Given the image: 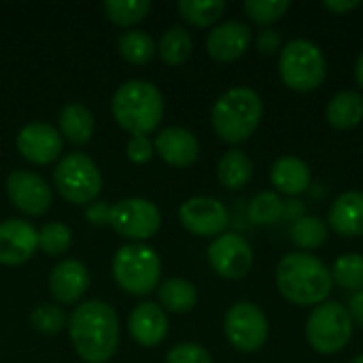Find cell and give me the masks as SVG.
<instances>
[{
    "instance_id": "obj_1",
    "label": "cell",
    "mask_w": 363,
    "mask_h": 363,
    "mask_svg": "<svg viewBox=\"0 0 363 363\" xmlns=\"http://www.w3.org/2000/svg\"><path fill=\"white\" fill-rule=\"evenodd\" d=\"M68 334L85 363H106L119 347V317L102 300H85L68 317Z\"/></svg>"
},
{
    "instance_id": "obj_2",
    "label": "cell",
    "mask_w": 363,
    "mask_h": 363,
    "mask_svg": "<svg viewBox=\"0 0 363 363\" xmlns=\"http://www.w3.org/2000/svg\"><path fill=\"white\" fill-rule=\"evenodd\" d=\"M274 283L283 300L294 306H319L330 300L334 281L323 259L313 253L291 251L281 257Z\"/></svg>"
},
{
    "instance_id": "obj_3",
    "label": "cell",
    "mask_w": 363,
    "mask_h": 363,
    "mask_svg": "<svg viewBox=\"0 0 363 363\" xmlns=\"http://www.w3.org/2000/svg\"><path fill=\"white\" fill-rule=\"evenodd\" d=\"M262 119L264 100L253 87L247 85L230 87L215 100L211 108V123L215 134L232 147L247 143L257 132Z\"/></svg>"
},
{
    "instance_id": "obj_4",
    "label": "cell",
    "mask_w": 363,
    "mask_h": 363,
    "mask_svg": "<svg viewBox=\"0 0 363 363\" xmlns=\"http://www.w3.org/2000/svg\"><path fill=\"white\" fill-rule=\"evenodd\" d=\"M111 108L119 128L132 136H147L164 119V96L151 81L130 79L117 87Z\"/></svg>"
},
{
    "instance_id": "obj_5",
    "label": "cell",
    "mask_w": 363,
    "mask_h": 363,
    "mask_svg": "<svg viewBox=\"0 0 363 363\" xmlns=\"http://www.w3.org/2000/svg\"><path fill=\"white\" fill-rule=\"evenodd\" d=\"M279 77L291 91H315L328 79L325 53L308 38H291L279 53Z\"/></svg>"
},
{
    "instance_id": "obj_6",
    "label": "cell",
    "mask_w": 363,
    "mask_h": 363,
    "mask_svg": "<svg viewBox=\"0 0 363 363\" xmlns=\"http://www.w3.org/2000/svg\"><path fill=\"white\" fill-rule=\"evenodd\" d=\"M162 262L153 247L130 242L117 249L113 257V279L130 296H149L160 287Z\"/></svg>"
},
{
    "instance_id": "obj_7",
    "label": "cell",
    "mask_w": 363,
    "mask_h": 363,
    "mask_svg": "<svg viewBox=\"0 0 363 363\" xmlns=\"http://www.w3.org/2000/svg\"><path fill=\"white\" fill-rule=\"evenodd\" d=\"M353 321L345 304L328 300L315 306L306 319V342L319 355L342 353L353 338Z\"/></svg>"
},
{
    "instance_id": "obj_8",
    "label": "cell",
    "mask_w": 363,
    "mask_h": 363,
    "mask_svg": "<svg viewBox=\"0 0 363 363\" xmlns=\"http://www.w3.org/2000/svg\"><path fill=\"white\" fill-rule=\"evenodd\" d=\"M53 185L70 204H91L102 191V172L89 155L72 151L57 162Z\"/></svg>"
},
{
    "instance_id": "obj_9",
    "label": "cell",
    "mask_w": 363,
    "mask_h": 363,
    "mask_svg": "<svg viewBox=\"0 0 363 363\" xmlns=\"http://www.w3.org/2000/svg\"><path fill=\"white\" fill-rule=\"evenodd\" d=\"M223 332L236 351L257 353L270 338V321L255 302L240 300L228 308L223 317Z\"/></svg>"
},
{
    "instance_id": "obj_10",
    "label": "cell",
    "mask_w": 363,
    "mask_h": 363,
    "mask_svg": "<svg viewBox=\"0 0 363 363\" xmlns=\"http://www.w3.org/2000/svg\"><path fill=\"white\" fill-rule=\"evenodd\" d=\"M108 225L119 236L143 242L157 234L162 225V213L147 198H123L111 204Z\"/></svg>"
},
{
    "instance_id": "obj_11",
    "label": "cell",
    "mask_w": 363,
    "mask_h": 363,
    "mask_svg": "<svg viewBox=\"0 0 363 363\" xmlns=\"http://www.w3.org/2000/svg\"><path fill=\"white\" fill-rule=\"evenodd\" d=\"M206 257H208V266L213 268V272L221 279L228 281H240L245 279L255 262V253L251 242L234 232H225L217 238H213V242L206 249Z\"/></svg>"
},
{
    "instance_id": "obj_12",
    "label": "cell",
    "mask_w": 363,
    "mask_h": 363,
    "mask_svg": "<svg viewBox=\"0 0 363 363\" xmlns=\"http://www.w3.org/2000/svg\"><path fill=\"white\" fill-rule=\"evenodd\" d=\"M179 221L194 236L217 238L225 234L230 225V213H228V206L217 198L194 196L181 204Z\"/></svg>"
},
{
    "instance_id": "obj_13",
    "label": "cell",
    "mask_w": 363,
    "mask_h": 363,
    "mask_svg": "<svg viewBox=\"0 0 363 363\" xmlns=\"http://www.w3.org/2000/svg\"><path fill=\"white\" fill-rule=\"evenodd\" d=\"M4 189L11 204L28 217L45 215L53 202L51 185L32 170H13L4 181Z\"/></svg>"
},
{
    "instance_id": "obj_14",
    "label": "cell",
    "mask_w": 363,
    "mask_h": 363,
    "mask_svg": "<svg viewBox=\"0 0 363 363\" xmlns=\"http://www.w3.org/2000/svg\"><path fill=\"white\" fill-rule=\"evenodd\" d=\"M15 143H17V151L21 153V157L36 166H47L55 162L64 149L62 134L53 125L43 123V121L26 123L19 130Z\"/></svg>"
},
{
    "instance_id": "obj_15",
    "label": "cell",
    "mask_w": 363,
    "mask_h": 363,
    "mask_svg": "<svg viewBox=\"0 0 363 363\" xmlns=\"http://www.w3.org/2000/svg\"><path fill=\"white\" fill-rule=\"evenodd\" d=\"M253 40L251 28L240 19H228L217 23L206 34V53L215 62H236L242 57Z\"/></svg>"
},
{
    "instance_id": "obj_16",
    "label": "cell",
    "mask_w": 363,
    "mask_h": 363,
    "mask_svg": "<svg viewBox=\"0 0 363 363\" xmlns=\"http://www.w3.org/2000/svg\"><path fill=\"white\" fill-rule=\"evenodd\" d=\"M38 249V230L23 219H6L0 223V264L21 266Z\"/></svg>"
},
{
    "instance_id": "obj_17",
    "label": "cell",
    "mask_w": 363,
    "mask_h": 363,
    "mask_svg": "<svg viewBox=\"0 0 363 363\" xmlns=\"http://www.w3.org/2000/svg\"><path fill=\"white\" fill-rule=\"evenodd\" d=\"M89 289V270L79 259H62L49 274V291L60 304H77Z\"/></svg>"
},
{
    "instance_id": "obj_18",
    "label": "cell",
    "mask_w": 363,
    "mask_h": 363,
    "mask_svg": "<svg viewBox=\"0 0 363 363\" xmlns=\"http://www.w3.org/2000/svg\"><path fill=\"white\" fill-rule=\"evenodd\" d=\"M153 147H155V153L166 164H170L174 168H187L200 155V143H198L196 134L189 132L187 128H179V125L164 128L155 136Z\"/></svg>"
},
{
    "instance_id": "obj_19",
    "label": "cell",
    "mask_w": 363,
    "mask_h": 363,
    "mask_svg": "<svg viewBox=\"0 0 363 363\" xmlns=\"http://www.w3.org/2000/svg\"><path fill=\"white\" fill-rule=\"evenodd\" d=\"M128 330L136 345L157 347L166 340V336L170 332L168 315L162 306H157L153 302H143L130 313Z\"/></svg>"
},
{
    "instance_id": "obj_20",
    "label": "cell",
    "mask_w": 363,
    "mask_h": 363,
    "mask_svg": "<svg viewBox=\"0 0 363 363\" xmlns=\"http://www.w3.org/2000/svg\"><path fill=\"white\" fill-rule=\"evenodd\" d=\"M270 183L279 196L298 198L313 187V170L302 157L283 155L270 166Z\"/></svg>"
},
{
    "instance_id": "obj_21",
    "label": "cell",
    "mask_w": 363,
    "mask_h": 363,
    "mask_svg": "<svg viewBox=\"0 0 363 363\" xmlns=\"http://www.w3.org/2000/svg\"><path fill=\"white\" fill-rule=\"evenodd\" d=\"M328 228L340 238L363 236V191L340 194L328 211Z\"/></svg>"
},
{
    "instance_id": "obj_22",
    "label": "cell",
    "mask_w": 363,
    "mask_h": 363,
    "mask_svg": "<svg viewBox=\"0 0 363 363\" xmlns=\"http://www.w3.org/2000/svg\"><path fill=\"white\" fill-rule=\"evenodd\" d=\"M325 121L338 130L347 132L363 121V94L355 89H342L330 98L325 106Z\"/></svg>"
},
{
    "instance_id": "obj_23",
    "label": "cell",
    "mask_w": 363,
    "mask_h": 363,
    "mask_svg": "<svg viewBox=\"0 0 363 363\" xmlns=\"http://www.w3.org/2000/svg\"><path fill=\"white\" fill-rule=\"evenodd\" d=\"M251 179H253V162L242 149L232 147L221 155L217 164V181L221 183V187L230 191H238L247 187Z\"/></svg>"
},
{
    "instance_id": "obj_24",
    "label": "cell",
    "mask_w": 363,
    "mask_h": 363,
    "mask_svg": "<svg viewBox=\"0 0 363 363\" xmlns=\"http://www.w3.org/2000/svg\"><path fill=\"white\" fill-rule=\"evenodd\" d=\"M57 121H60L62 138H68L72 145H87L96 128L91 111L79 102H68L60 111Z\"/></svg>"
},
{
    "instance_id": "obj_25",
    "label": "cell",
    "mask_w": 363,
    "mask_h": 363,
    "mask_svg": "<svg viewBox=\"0 0 363 363\" xmlns=\"http://www.w3.org/2000/svg\"><path fill=\"white\" fill-rule=\"evenodd\" d=\"M328 236H330L328 221L317 215H304L302 219H298L289 225L291 245L304 253H313V251L321 249L328 242Z\"/></svg>"
},
{
    "instance_id": "obj_26",
    "label": "cell",
    "mask_w": 363,
    "mask_h": 363,
    "mask_svg": "<svg viewBox=\"0 0 363 363\" xmlns=\"http://www.w3.org/2000/svg\"><path fill=\"white\" fill-rule=\"evenodd\" d=\"M157 300L164 311L174 315H185L198 304V289L185 279H168L157 287Z\"/></svg>"
},
{
    "instance_id": "obj_27",
    "label": "cell",
    "mask_w": 363,
    "mask_h": 363,
    "mask_svg": "<svg viewBox=\"0 0 363 363\" xmlns=\"http://www.w3.org/2000/svg\"><path fill=\"white\" fill-rule=\"evenodd\" d=\"M194 51V40L191 34L183 26H172L166 30L157 43V55L168 64V66H179L189 60Z\"/></svg>"
},
{
    "instance_id": "obj_28",
    "label": "cell",
    "mask_w": 363,
    "mask_h": 363,
    "mask_svg": "<svg viewBox=\"0 0 363 363\" xmlns=\"http://www.w3.org/2000/svg\"><path fill=\"white\" fill-rule=\"evenodd\" d=\"M117 49L121 57L130 64H147L157 53V45L145 30H128L117 38Z\"/></svg>"
},
{
    "instance_id": "obj_29",
    "label": "cell",
    "mask_w": 363,
    "mask_h": 363,
    "mask_svg": "<svg viewBox=\"0 0 363 363\" xmlns=\"http://www.w3.org/2000/svg\"><path fill=\"white\" fill-rule=\"evenodd\" d=\"M225 6L228 4L223 0H181L179 13L191 26L208 28L221 19V15L225 13Z\"/></svg>"
},
{
    "instance_id": "obj_30",
    "label": "cell",
    "mask_w": 363,
    "mask_h": 363,
    "mask_svg": "<svg viewBox=\"0 0 363 363\" xmlns=\"http://www.w3.org/2000/svg\"><path fill=\"white\" fill-rule=\"evenodd\" d=\"M334 285L347 291H362L363 289V255L359 253H345L340 255L334 266L330 268Z\"/></svg>"
},
{
    "instance_id": "obj_31",
    "label": "cell",
    "mask_w": 363,
    "mask_h": 363,
    "mask_svg": "<svg viewBox=\"0 0 363 363\" xmlns=\"http://www.w3.org/2000/svg\"><path fill=\"white\" fill-rule=\"evenodd\" d=\"M102 11L113 23L130 28L149 15L151 2L149 0H106L102 4Z\"/></svg>"
},
{
    "instance_id": "obj_32",
    "label": "cell",
    "mask_w": 363,
    "mask_h": 363,
    "mask_svg": "<svg viewBox=\"0 0 363 363\" xmlns=\"http://www.w3.org/2000/svg\"><path fill=\"white\" fill-rule=\"evenodd\" d=\"M285 200L277 191H262L249 202V221L255 225H274L283 221Z\"/></svg>"
},
{
    "instance_id": "obj_33",
    "label": "cell",
    "mask_w": 363,
    "mask_h": 363,
    "mask_svg": "<svg viewBox=\"0 0 363 363\" xmlns=\"http://www.w3.org/2000/svg\"><path fill=\"white\" fill-rule=\"evenodd\" d=\"M289 9H291L289 0H247L242 4L247 17L262 28H272L277 21H281L287 15Z\"/></svg>"
},
{
    "instance_id": "obj_34",
    "label": "cell",
    "mask_w": 363,
    "mask_h": 363,
    "mask_svg": "<svg viewBox=\"0 0 363 363\" xmlns=\"http://www.w3.org/2000/svg\"><path fill=\"white\" fill-rule=\"evenodd\" d=\"M72 245V232L68 225L60 223V221H51L45 223L38 230V249L51 257H60L64 255Z\"/></svg>"
},
{
    "instance_id": "obj_35",
    "label": "cell",
    "mask_w": 363,
    "mask_h": 363,
    "mask_svg": "<svg viewBox=\"0 0 363 363\" xmlns=\"http://www.w3.org/2000/svg\"><path fill=\"white\" fill-rule=\"evenodd\" d=\"M30 323L36 332L40 334H57L64 328H68V315L60 308V306H51V304H40L32 311L30 315Z\"/></svg>"
},
{
    "instance_id": "obj_36",
    "label": "cell",
    "mask_w": 363,
    "mask_h": 363,
    "mask_svg": "<svg viewBox=\"0 0 363 363\" xmlns=\"http://www.w3.org/2000/svg\"><path fill=\"white\" fill-rule=\"evenodd\" d=\"M166 363H213V357L202 345L181 342L168 351Z\"/></svg>"
},
{
    "instance_id": "obj_37",
    "label": "cell",
    "mask_w": 363,
    "mask_h": 363,
    "mask_svg": "<svg viewBox=\"0 0 363 363\" xmlns=\"http://www.w3.org/2000/svg\"><path fill=\"white\" fill-rule=\"evenodd\" d=\"M125 153L130 157L132 164H147L151 162L153 153H155V147H153V140L149 136H132L128 140V147H125Z\"/></svg>"
},
{
    "instance_id": "obj_38",
    "label": "cell",
    "mask_w": 363,
    "mask_h": 363,
    "mask_svg": "<svg viewBox=\"0 0 363 363\" xmlns=\"http://www.w3.org/2000/svg\"><path fill=\"white\" fill-rule=\"evenodd\" d=\"M255 47L259 53L264 55H274V53H281L283 49V36L279 30L274 28H262L257 34H255Z\"/></svg>"
},
{
    "instance_id": "obj_39",
    "label": "cell",
    "mask_w": 363,
    "mask_h": 363,
    "mask_svg": "<svg viewBox=\"0 0 363 363\" xmlns=\"http://www.w3.org/2000/svg\"><path fill=\"white\" fill-rule=\"evenodd\" d=\"M108 215H111V204L108 202L96 200V202H91V204L85 206V219L91 225H96V228L108 225Z\"/></svg>"
},
{
    "instance_id": "obj_40",
    "label": "cell",
    "mask_w": 363,
    "mask_h": 363,
    "mask_svg": "<svg viewBox=\"0 0 363 363\" xmlns=\"http://www.w3.org/2000/svg\"><path fill=\"white\" fill-rule=\"evenodd\" d=\"M304 215H308V213H306V204H304L300 198H289V200H285V204H283V219H285V221L294 223V221L302 219Z\"/></svg>"
},
{
    "instance_id": "obj_41",
    "label": "cell",
    "mask_w": 363,
    "mask_h": 363,
    "mask_svg": "<svg viewBox=\"0 0 363 363\" xmlns=\"http://www.w3.org/2000/svg\"><path fill=\"white\" fill-rule=\"evenodd\" d=\"M347 311H349V317H351L353 325L363 330V289L362 291H355V294L351 296Z\"/></svg>"
},
{
    "instance_id": "obj_42",
    "label": "cell",
    "mask_w": 363,
    "mask_h": 363,
    "mask_svg": "<svg viewBox=\"0 0 363 363\" xmlns=\"http://www.w3.org/2000/svg\"><path fill=\"white\" fill-rule=\"evenodd\" d=\"M359 6H362L359 0H325L323 2V9L330 11L332 15H345V13H351Z\"/></svg>"
},
{
    "instance_id": "obj_43",
    "label": "cell",
    "mask_w": 363,
    "mask_h": 363,
    "mask_svg": "<svg viewBox=\"0 0 363 363\" xmlns=\"http://www.w3.org/2000/svg\"><path fill=\"white\" fill-rule=\"evenodd\" d=\"M355 81H357L359 89L363 91V51L359 53V57H357V64H355Z\"/></svg>"
},
{
    "instance_id": "obj_44",
    "label": "cell",
    "mask_w": 363,
    "mask_h": 363,
    "mask_svg": "<svg viewBox=\"0 0 363 363\" xmlns=\"http://www.w3.org/2000/svg\"><path fill=\"white\" fill-rule=\"evenodd\" d=\"M351 363H363V353L362 355H357V357H355V359H353Z\"/></svg>"
}]
</instances>
